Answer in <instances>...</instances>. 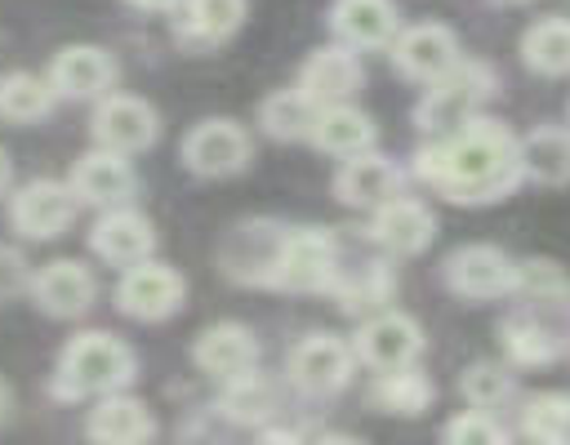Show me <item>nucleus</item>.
I'll return each mask as SVG.
<instances>
[{"label":"nucleus","instance_id":"f257e3e1","mask_svg":"<svg viewBox=\"0 0 570 445\" xmlns=\"http://www.w3.org/2000/svg\"><path fill=\"white\" fill-rule=\"evenodd\" d=\"M414 174L454 205H490L517 191L525 178L521 169V138L485 116H472L454 134H441L436 142L419 147Z\"/></svg>","mask_w":570,"mask_h":445},{"label":"nucleus","instance_id":"f03ea898","mask_svg":"<svg viewBox=\"0 0 570 445\" xmlns=\"http://www.w3.org/2000/svg\"><path fill=\"white\" fill-rule=\"evenodd\" d=\"M134 352L107 334V329H85L76 334L62 356H58V374H53V392L62 400H80V396H111L125 392L134 383Z\"/></svg>","mask_w":570,"mask_h":445},{"label":"nucleus","instance_id":"7ed1b4c3","mask_svg":"<svg viewBox=\"0 0 570 445\" xmlns=\"http://www.w3.org/2000/svg\"><path fill=\"white\" fill-rule=\"evenodd\" d=\"M338 245L325 227H294L281 236L267 285L289 289V294H325L338 280Z\"/></svg>","mask_w":570,"mask_h":445},{"label":"nucleus","instance_id":"20e7f679","mask_svg":"<svg viewBox=\"0 0 570 445\" xmlns=\"http://www.w3.org/2000/svg\"><path fill=\"white\" fill-rule=\"evenodd\" d=\"M494 93V76H490V67L485 62H459L445 80H436V85H428V93H423V102L414 107V120H419V129H428V134H454L459 125H468L472 116H476V107L485 102Z\"/></svg>","mask_w":570,"mask_h":445},{"label":"nucleus","instance_id":"39448f33","mask_svg":"<svg viewBox=\"0 0 570 445\" xmlns=\"http://www.w3.org/2000/svg\"><path fill=\"white\" fill-rule=\"evenodd\" d=\"M352 369H356V352L352 343L334 338V334H307L289 347L285 356V374L298 392L307 396H334L352 383Z\"/></svg>","mask_w":570,"mask_h":445},{"label":"nucleus","instance_id":"423d86ee","mask_svg":"<svg viewBox=\"0 0 570 445\" xmlns=\"http://www.w3.org/2000/svg\"><path fill=\"white\" fill-rule=\"evenodd\" d=\"M76 191L58 178H31L9 196V222L27 240H53L76 222Z\"/></svg>","mask_w":570,"mask_h":445},{"label":"nucleus","instance_id":"0eeeda50","mask_svg":"<svg viewBox=\"0 0 570 445\" xmlns=\"http://www.w3.org/2000/svg\"><path fill=\"white\" fill-rule=\"evenodd\" d=\"M249 156H254L249 134L227 116H209L191 125L183 138V165L200 178H232L249 165Z\"/></svg>","mask_w":570,"mask_h":445},{"label":"nucleus","instance_id":"6e6552de","mask_svg":"<svg viewBox=\"0 0 570 445\" xmlns=\"http://www.w3.org/2000/svg\"><path fill=\"white\" fill-rule=\"evenodd\" d=\"M441 276L468 303H490L517 289V263L499 245H459L441 263Z\"/></svg>","mask_w":570,"mask_h":445},{"label":"nucleus","instance_id":"1a4fd4ad","mask_svg":"<svg viewBox=\"0 0 570 445\" xmlns=\"http://www.w3.org/2000/svg\"><path fill=\"white\" fill-rule=\"evenodd\" d=\"M187 298V280L169 263H138L116 280V307L129 320H169Z\"/></svg>","mask_w":570,"mask_h":445},{"label":"nucleus","instance_id":"9d476101","mask_svg":"<svg viewBox=\"0 0 570 445\" xmlns=\"http://www.w3.org/2000/svg\"><path fill=\"white\" fill-rule=\"evenodd\" d=\"M352 352L361 365H370L374 374H396V369H410L419 356H423V329L419 320H410L405 312H374L356 338H352Z\"/></svg>","mask_w":570,"mask_h":445},{"label":"nucleus","instance_id":"9b49d317","mask_svg":"<svg viewBox=\"0 0 570 445\" xmlns=\"http://www.w3.org/2000/svg\"><path fill=\"white\" fill-rule=\"evenodd\" d=\"M156 134H160V116L138 93H107L94 107V142L102 151L138 156V151H147L156 142Z\"/></svg>","mask_w":570,"mask_h":445},{"label":"nucleus","instance_id":"f8f14e48","mask_svg":"<svg viewBox=\"0 0 570 445\" xmlns=\"http://www.w3.org/2000/svg\"><path fill=\"white\" fill-rule=\"evenodd\" d=\"M459 40L450 27L441 22H414V27H401V36L392 40V67L414 80V85H436L445 80L454 67H459Z\"/></svg>","mask_w":570,"mask_h":445},{"label":"nucleus","instance_id":"ddd939ff","mask_svg":"<svg viewBox=\"0 0 570 445\" xmlns=\"http://www.w3.org/2000/svg\"><path fill=\"white\" fill-rule=\"evenodd\" d=\"M116 76H120V67H116V58H111L107 49H98V44H67V49L53 53L45 80L53 85L58 98H71V102H102V98L111 93Z\"/></svg>","mask_w":570,"mask_h":445},{"label":"nucleus","instance_id":"4468645a","mask_svg":"<svg viewBox=\"0 0 570 445\" xmlns=\"http://www.w3.org/2000/svg\"><path fill=\"white\" fill-rule=\"evenodd\" d=\"M191 360H196L200 374H209L218 383H232V378L258 369V338L240 320H218V325H209V329L196 334Z\"/></svg>","mask_w":570,"mask_h":445},{"label":"nucleus","instance_id":"2eb2a0df","mask_svg":"<svg viewBox=\"0 0 570 445\" xmlns=\"http://www.w3.org/2000/svg\"><path fill=\"white\" fill-rule=\"evenodd\" d=\"M31 298L45 316H58V320H76L94 307L98 298V280L85 263L76 258H53L45 263L36 276H31Z\"/></svg>","mask_w":570,"mask_h":445},{"label":"nucleus","instance_id":"dca6fc26","mask_svg":"<svg viewBox=\"0 0 570 445\" xmlns=\"http://www.w3.org/2000/svg\"><path fill=\"white\" fill-rule=\"evenodd\" d=\"M89 249H94L102 263L129 271V267H138V263L151 258V249H156V227H151L147 214L120 205V209H107V214L94 222Z\"/></svg>","mask_w":570,"mask_h":445},{"label":"nucleus","instance_id":"f3484780","mask_svg":"<svg viewBox=\"0 0 570 445\" xmlns=\"http://www.w3.org/2000/svg\"><path fill=\"white\" fill-rule=\"evenodd\" d=\"M365 85V67L356 58V49L347 44H325V49H312L303 71H298V89L316 102V107H338V102H352V93Z\"/></svg>","mask_w":570,"mask_h":445},{"label":"nucleus","instance_id":"a211bd4d","mask_svg":"<svg viewBox=\"0 0 570 445\" xmlns=\"http://www.w3.org/2000/svg\"><path fill=\"white\" fill-rule=\"evenodd\" d=\"M432 236H436V218H432V209H428L423 200H414V196H396V200L379 205L374 218H370V240H374L379 249H387L392 258L423 254V249L432 245Z\"/></svg>","mask_w":570,"mask_h":445},{"label":"nucleus","instance_id":"6ab92c4d","mask_svg":"<svg viewBox=\"0 0 570 445\" xmlns=\"http://www.w3.org/2000/svg\"><path fill=\"white\" fill-rule=\"evenodd\" d=\"M67 187L76 191L80 205H94V209H120L129 196H134V169H129V156H116V151H85L76 165H71V178Z\"/></svg>","mask_w":570,"mask_h":445},{"label":"nucleus","instance_id":"aec40b11","mask_svg":"<svg viewBox=\"0 0 570 445\" xmlns=\"http://www.w3.org/2000/svg\"><path fill=\"white\" fill-rule=\"evenodd\" d=\"M330 31L347 49H383L401 36V13L392 0H334Z\"/></svg>","mask_w":570,"mask_h":445},{"label":"nucleus","instance_id":"412c9836","mask_svg":"<svg viewBox=\"0 0 570 445\" xmlns=\"http://www.w3.org/2000/svg\"><path fill=\"white\" fill-rule=\"evenodd\" d=\"M85 436L94 445H147L156 436V414L138 396L111 392V396H98V405L89 409Z\"/></svg>","mask_w":570,"mask_h":445},{"label":"nucleus","instance_id":"4be33fe9","mask_svg":"<svg viewBox=\"0 0 570 445\" xmlns=\"http://www.w3.org/2000/svg\"><path fill=\"white\" fill-rule=\"evenodd\" d=\"M401 182L405 178H401V169L387 156L365 151V156L343 160V169L334 174V196L343 205H352V209H379V205L401 196Z\"/></svg>","mask_w":570,"mask_h":445},{"label":"nucleus","instance_id":"5701e85b","mask_svg":"<svg viewBox=\"0 0 570 445\" xmlns=\"http://www.w3.org/2000/svg\"><path fill=\"white\" fill-rule=\"evenodd\" d=\"M499 338H503L508 360H512V365H521V369L552 365V360H561V356H566V347H570V338H566L557 325H548V320H539V316H530V312L508 316V320H503V329H499Z\"/></svg>","mask_w":570,"mask_h":445},{"label":"nucleus","instance_id":"b1692460","mask_svg":"<svg viewBox=\"0 0 570 445\" xmlns=\"http://www.w3.org/2000/svg\"><path fill=\"white\" fill-rule=\"evenodd\" d=\"M307 138H312L321 151L352 160V156H365V151L374 147V120H370L361 107H352V102L321 107L316 120H312V134H307Z\"/></svg>","mask_w":570,"mask_h":445},{"label":"nucleus","instance_id":"393cba45","mask_svg":"<svg viewBox=\"0 0 570 445\" xmlns=\"http://www.w3.org/2000/svg\"><path fill=\"white\" fill-rule=\"evenodd\" d=\"M245 22V0H183L178 4V40L196 49H214Z\"/></svg>","mask_w":570,"mask_h":445},{"label":"nucleus","instance_id":"a878e982","mask_svg":"<svg viewBox=\"0 0 570 445\" xmlns=\"http://www.w3.org/2000/svg\"><path fill=\"white\" fill-rule=\"evenodd\" d=\"M521 169L525 178L543 187L570 182V129L566 125H539L521 138Z\"/></svg>","mask_w":570,"mask_h":445},{"label":"nucleus","instance_id":"bb28decb","mask_svg":"<svg viewBox=\"0 0 570 445\" xmlns=\"http://www.w3.org/2000/svg\"><path fill=\"white\" fill-rule=\"evenodd\" d=\"M432 396H436L432 378L423 369H414V365L410 369H396V374H374V383H370V405L383 409V414H396V418L428 414Z\"/></svg>","mask_w":570,"mask_h":445},{"label":"nucleus","instance_id":"cd10ccee","mask_svg":"<svg viewBox=\"0 0 570 445\" xmlns=\"http://www.w3.org/2000/svg\"><path fill=\"white\" fill-rule=\"evenodd\" d=\"M58 93L45 76L36 71H4L0 76V120L9 125H36L53 111Z\"/></svg>","mask_w":570,"mask_h":445},{"label":"nucleus","instance_id":"c85d7f7f","mask_svg":"<svg viewBox=\"0 0 570 445\" xmlns=\"http://www.w3.org/2000/svg\"><path fill=\"white\" fill-rule=\"evenodd\" d=\"M316 102L294 85V89H276L258 102V125L267 138L276 142H294V138H307L312 134V120H316Z\"/></svg>","mask_w":570,"mask_h":445},{"label":"nucleus","instance_id":"c756f323","mask_svg":"<svg viewBox=\"0 0 570 445\" xmlns=\"http://www.w3.org/2000/svg\"><path fill=\"white\" fill-rule=\"evenodd\" d=\"M521 58L539 76H570V18H539L521 36Z\"/></svg>","mask_w":570,"mask_h":445},{"label":"nucleus","instance_id":"7c9ffc66","mask_svg":"<svg viewBox=\"0 0 570 445\" xmlns=\"http://www.w3.org/2000/svg\"><path fill=\"white\" fill-rule=\"evenodd\" d=\"M521 436L530 445H570V392H534L521 405Z\"/></svg>","mask_w":570,"mask_h":445},{"label":"nucleus","instance_id":"2f4dec72","mask_svg":"<svg viewBox=\"0 0 570 445\" xmlns=\"http://www.w3.org/2000/svg\"><path fill=\"white\" fill-rule=\"evenodd\" d=\"M392 289H396V280H392V267L387 263H365V267H356V271H338V280H334V298H338V307H347V312H365V307H383L387 298H392Z\"/></svg>","mask_w":570,"mask_h":445},{"label":"nucleus","instance_id":"473e14b6","mask_svg":"<svg viewBox=\"0 0 570 445\" xmlns=\"http://www.w3.org/2000/svg\"><path fill=\"white\" fill-rule=\"evenodd\" d=\"M218 409H223L232 423H263V418H272V409H276V392H272L267 378L254 369V374H240V378L223 383Z\"/></svg>","mask_w":570,"mask_h":445},{"label":"nucleus","instance_id":"72a5a7b5","mask_svg":"<svg viewBox=\"0 0 570 445\" xmlns=\"http://www.w3.org/2000/svg\"><path fill=\"white\" fill-rule=\"evenodd\" d=\"M459 392H463V400H468V409H481V414H494V409H503L508 400H512V392H517V383H512V374L503 369V365H468L463 369V378H459Z\"/></svg>","mask_w":570,"mask_h":445},{"label":"nucleus","instance_id":"f704fd0d","mask_svg":"<svg viewBox=\"0 0 570 445\" xmlns=\"http://www.w3.org/2000/svg\"><path fill=\"white\" fill-rule=\"evenodd\" d=\"M441 445H508V432L499 427L494 414H481V409H463L445 423L441 432Z\"/></svg>","mask_w":570,"mask_h":445},{"label":"nucleus","instance_id":"c9c22d12","mask_svg":"<svg viewBox=\"0 0 570 445\" xmlns=\"http://www.w3.org/2000/svg\"><path fill=\"white\" fill-rule=\"evenodd\" d=\"M22 289H31V271H27V258H22L13 245H0V303L18 298Z\"/></svg>","mask_w":570,"mask_h":445},{"label":"nucleus","instance_id":"e433bc0d","mask_svg":"<svg viewBox=\"0 0 570 445\" xmlns=\"http://www.w3.org/2000/svg\"><path fill=\"white\" fill-rule=\"evenodd\" d=\"M258 445H303V436L289 432V427H263L258 432Z\"/></svg>","mask_w":570,"mask_h":445},{"label":"nucleus","instance_id":"4c0bfd02","mask_svg":"<svg viewBox=\"0 0 570 445\" xmlns=\"http://www.w3.org/2000/svg\"><path fill=\"white\" fill-rule=\"evenodd\" d=\"M125 4L138 9V13H178L183 0H125Z\"/></svg>","mask_w":570,"mask_h":445},{"label":"nucleus","instance_id":"58836bf2","mask_svg":"<svg viewBox=\"0 0 570 445\" xmlns=\"http://www.w3.org/2000/svg\"><path fill=\"white\" fill-rule=\"evenodd\" d=\"M9 182H13V160H9V151L0 147V196L9 191Z\"/></svg>","mask_w":570,"mask_h":445},{"label":"nucleus","instance_id":"ea45409f","mask_svg":"<svg viewBox=\"0 0 570 445\" xmlns=\"http://www.w3.org/2000/svg\"><path fill=\"white\" fill-rule=\"evenodd\" d=\"M312 445H361L356 436H343V432H325V436H316Z\"/></svg>","mask_w":570,"mask_h":445},{"label":"nucleus","instance_id":"a19ab883","mask_svg":"<svg viewBox=\"0 0 570 445\" xmlns=\"http://www.w3.org/2000/svg\"><path fill=\"white\" fill-rule=\"evenodd\" d=\"M9 414H13V392H9V383L0 378V423H4Z\"/></svg>","mask_w":570,"mask_h":445},{"label":"nucleus","instance_id":"79ce46f5","mask_svg":"<svg viewBox=\"0 0 570 445\" xmlns=\"http://www.w3.org/2000/svg\"><path fill=\"white\" fill-rule=\"evenodd\" d=\"M503 4H525V0H503Z\"/></svg>","mask_w":570,"mask_h":445}]
</instances>
